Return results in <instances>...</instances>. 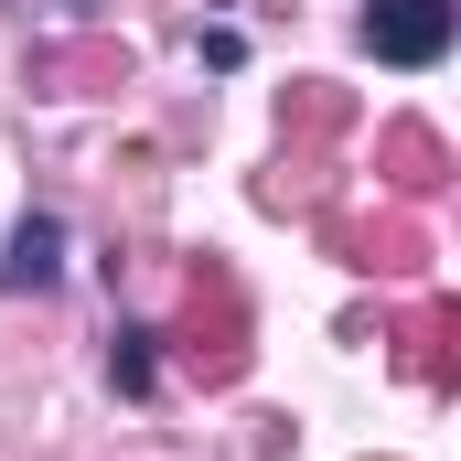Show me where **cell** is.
<instances>
[{
	"instance_id": "cell-2",
	"label": "cell",
	"mask_w": 461,
	"mask_h": 461,
	"mask_svg": "<svg viewBox=\"0 0 461 461\" xmlns=\"http://www.w3.org/2000/svg\"><path fill=\"white\" fill-rule=\"evenodd\" d=\"M0 279H11L22 301L54 290V279H65V226H54V215H22V226H11V258H0Z\"/></svg>"
},
{
	"instance_id": "cell-3",
	"label": "cell",
	"mask_w": 461,
	"mask_h": 461,
	"mask_svg": "<svg viewBox=\"0 0 461 461\" xmlns=\"http://www.w3.org/2000/svg\"><path fill=\"white\" fill-rule=\"evenodd\" d=\"M108 375H118V397H150V333H118V344H108Z\"/></svg>"
},
{
	"instance_id": "cell-1",
	"label": "cell",
	"mask_w": 461,
	"mask_h": 461,
	"mask_svg": "<svg viewBox=\"0 0 461 461\" xmlns=\"http://www.w3.org/2000/svg\"><path fill=\"white\" fill-rule=\"evenodd\" d=\"M451 22H461L451 0H365V54L419 76V65H440V54H451Z\"/></svg>"
}]
</instances>
